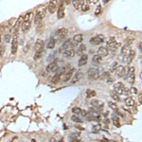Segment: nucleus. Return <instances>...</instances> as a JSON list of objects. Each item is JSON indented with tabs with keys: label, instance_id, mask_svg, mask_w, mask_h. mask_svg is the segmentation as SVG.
<instances>
[{
	"label": "nucleus",
	"instance_id": "obj_1",
	"mask_svg": "<svg viewBox=\"0 0 142 142\" xmlns=\"http://www.w3.org/2000/svg\"><path fill=\"white\" fill-rule=\"evenodd\" d=\"M46 16V8L45 7H42L41 9H39L37 12H36V14L34 16V23L36 25L40 24L41 21L44 19V17Z\"/></svg>",
	"mask_w": 142,
	"mask_h": 142
},
{
	"label": "nucleus",
	"instance_id": "obj_2",
	"mask_svg": "<svg viewBox=\"0 0 142 142\" xmlns=\"http://www.w3.org/2000/svg\"><path fill=\"white\" fill-rule=\"evenodd\" d=\"M84 117L91 121H99L100 118V115L97 111H89V112H86Z\"/></svg>",
	"mask_w": 142,
	"mask_h": 142
},
{
	"label": "nucleus",
	"instance_id": "obj_3",
	"mask_svg": "<svg viewBox=\"0 0 142 142\" xmlns=\"http://www.w3.org/2000/svg\"><path fill=\"white\" fill-rule=\"evenodd\" d=\"M119 46H120V44L118 42H117L114 37H110L107 41V44H106V47L108 48V50H112V51L116 50Z\"/></svg>",
	"mask_w": 142,
	"mask_h": 142
},
{
	"label": "nucleus",
	"instance_id": "obj_4",
	"mask_svg": "<svg viewBox=\"0 0 142 142\" xmlns=\"http://www.w3.org/2000/svg\"><path fill=\"white\" fill-rule=\"evenodd\" d=\"M68 33V30L65 29V28H61L59 29L57 31L55 32V35H54V39L57 41V40H63V38L66 37Z\"/></svg>",
	"mask_w": 142,
	"mask_h": 142
},
{
	"label": "nucleus",
	"instance_id": "obj_5",
	"mask_svg": "<svg viewBox=\"0 0 142 142\" xmlns=\"http://www.w3.org/2000/svg\"><path fill=\"white\" fill-rule=\"evenodd\" d=\"M99 70L98 68H95V67H92L90 69H88L87 71V75H88V78L89 80H98L99 78Z\"/></svg>",
	"mask_w": 142,
	"mask_h": 142
},
{
	"label": "nucleus",
	"instance_id": "obj_6",
	"mask_svg": "<svg viewBox=\"0 0 142 142\" xmlns=\"http://www.w3.org/2000/svg\"><path fill=\"white\" fill-rule=\"evenodd\" d=\"M125 80L129 82V84H134V83H135V80H136V74H135V67H134V66L129 67V72H128V74H127Z\"/></svg>",
	"mask_w": 142,
	"mask_h": 142
},
{
	"label": "nucleus",
	"instance_id": "obj_7",
	"mask_svg": "<svg viewBox=\"0 0 142 142\" xmlns=\"http://www.w3.org/2000/svg\"><path fill=\"white\" fill-rule=\"evenodd\" d=\"M18 47V31H14V36L12 41V54H16Z\"/></svg>",
	"mask_w": 142,
	"mask_h": 142
},
{
	"label": "nucleus",
	"instance_id": "obj_8",
	"mask_svg": "<svg viewBox=\"0 0 142 142\" xmlns=\"http://www.w3.org/2000/svg\"><path fill=\"white\" fill-rule=\"evenodd\" d=\"M125 89H126V87H125V85H124L121 81H118V82L115 83V85H114V90H115V92H117V94H119V95L124 94Z\"/></svg>",
	"mask_w": 142,
	"mask_h": 142
},
{
	"label": "nucleus",
	"instance_id": "obj_9",
	"mask_svg": "<svg viewBox=\"0 0 142 142\" xmlns=\"http://www.w3.org/2000/svg\"><path fill=\"white\" fill-rule=\"evenodd\" d=\"M104 36L102 35V34H99V35H96L94 37H92L91 39H90V43L92 44V45H99V44H101V43H103L104 42Z\"/></svg>",
	"mask_w": 142,
	"mask_h": 142
},
{
	"label": "nucleus",
	"instance_id": "obj_10",
	"mask_svg": "<svg viewBox=\"0 0 142 142\" xmlns=\"http://www.w3.org/2000/svg\"><path fill=\"white\" fill-rule=\"evenodd\" d=\"M75 68L74 67H72V68H70L68 71H66L65 73H63V77H62V80H63V82H66V81H68L69 80L71 79V77L73 76V74L75 73Z\"/></svg>",
	"mask_w": 142,
	"mask_h": 142
},
{
	"label": "nucleus",
	"instance_id": "obj_11",
	"mask_svg": "<svg viewBox=\"0 0 142 142\" xmlns=\"http://www.w3.org/2000/svg\"><path fill=\"white\" fill-rule=\"evenodd\" d=\"M59 68H60L59 62H53V63H50L47 65V72H48V73H53V72H56Z\"/></svg>",
	"mask_w": 142,
	"mask_h": 142
},
{
	"label": "nucleus",
	"instance_id": "obj_12",
	"mask_svg": "<svg viewBox=\"0 0 142 142\" xmlns=\"http://www.w3.org/2000/svg\"><path fill=\"white\" fill-rule=\"evenodd\" d=\"M82 40H83L82 34H76V35H74V37L71 39V46L73 47L78 46L80 43H81Z\"/></svg>",
	"mask_w": 142,
	"mask_h": 142
},
{
	"label": "nucleus",
	"instance_id": "obj_13",
	"mask_svg": "<svg viewBox=\"0 0 142 142\" xmlns=\"http://www.w3.org/2000/svg\"><path fill=\"white\" fill-rule=\"evenodd\" d=\"M57 7H58V1L57 0H50V2L48 3V6H47V10L50 13H53L56 12Z\"/></svg>",
	"mask_w": 142,
	"mask_h": 142
},
{
	"label": "nucleus",
	"instance_id": "obj_14",
	"mask_svg": "<svg viewBox=\"0 0 142 142\" xmlns=\"http://www.w3.org/2000/svg\"><path fill=\"white\" fill-rule=\"evenodd\" d=\"M91 104H92V106L94 107L95 109L98 111H101L103 109V107H104V103H103L102 101L99 100V99L92 100V101H91Z\"/></svg>",
	"mask_w": 142,
	"mask_h": 142
},
{
	"label": "nucleus",
	"instance_id": "obj_15",
	"mask_svg": "<svg viewBox=\"0 0 142 142\" xmlns=\"http://www.w3.org/2000/svg\"><path fill=\"white\" fill-rule=\"evenodd\" d=\"M57 17L59 19H62L64 17V3L62 0L59 4V8H58V12H57Z\"/></svg>",
	"mask_w": 142,
	"mask_h": 142
},
{
	"label": "nucleus",
	"instance_id": "obj_16",
	"mask_svg": "<svg viewBox=\"0 0 142 142\" xmlns=\"http://www.w3.org/2000/svg\"><path fill=\"white\" fill-rule=\"evenodd\" d=\"M69 47H73L71 46V39H68V40H66V41L63 42V45L59 48V52H60V53H63V52H64L67 48H69Z\"/></svg>",
	"mask_w": 142,
	"mask_h": 142
},
{
	"label": "nucleus",
	"instance_id": "obj_17",
	"mask_svg": "<svg viewBox=\"0 0 142 142\" xmlns=\"http://www.w3.org/2000/svg\"><path fill=\"white\" fill-rule=\"evenodd\" d=\"M31 20L30 21H23V23L21 24V30L24 33L28 32L31 30Z\"/></svg>",
	"mask_w": 142,
	"mask_h": 142
},
{
	"label": "nucleus",
	"instance_id": "obj_18",
	"mask_svg": "<svg viewBox=\"0 0 142 142\" xmlns=\"http://www.w3.org/2000/svg\"><path fill=\"white\" fill-rule=\"evenodd\" d=\"M44 46H45V42L41 39H38L35 44H34V50L35 51H40V50H43L44 49Z\"/></svg>",
	"mask_w": 142,
	"mask_h": 142
},
{
	"label": "nucleus",
	"instance_id": "obj_19",
	"mask_svg": "<svg viewBox=\"0 0 142 142\" xmlns=\"http://www.w3.org/2000/svg\"><path fill=\"white\" fill-rule=\"evenodd\" d=\"M75 54H76V52L74 50V47H69L63 52V56L65 58H72L75 56Z\"/></svg>",
	"mask_w": 142,
	"mask_h": 142
},
{
	"label": "nucleus",
	"instance_id": "obj_20",
	"mask_svg": "<svg viewBox=\"0 0 142 142\" xmlns=\"http://www.w3.org/2000/svg\"><path fill=\"white\" fill-rule=\"evenodd\" d=\"M82 77H83V72H82L81 70L77 71V72L75 73L73 79H72V83H76V82H78L79 80H80L82 79Z\"/></svg>",
	"mask_w": 142,
	"mask_h": 142
},
{
	"label": "nucleus",
	"instance_id": "obj_21",
	"mask_svg": "<svg viewBox=\"0 0 142 142\" xmlns=\"http://www.w3.org/2000/svg\"><path fill=\"white\" fill-rule=\"evenodd\" d=\"M108 53H109V50L106 47H100L98 50V54L100 57H105L108 55Z\"/></svg>",
	"mask_w": 142,
	"mask_h": 142
},
{
	"label": "nucleus",
	"instance_id": "obj_22",
	"mask_svg": "<svg viewBox=\"0 0 142 142\" xmlns=\"http://www.w3.org/2000/svg\"><path fill=\"white\" fill-rule=\"evenodd\" d=\"M87 62H88V56L86 54H82L80 56V58L79 62H78V65L79 66H83V65H85L87 63Z\"/></svg>",
	"mask_w": 142,
	"mask_h": 142
},
{
	"label": "nucleus",
	"instance_id": "obj_23",
	"mask_svg": "<svg viewBox=\"0 0 142 142\" xmlns=\"http://www.w3.org/2000/svg\"><path fill=\"white\" fill-rule=\"evenodd\" d=\"M130 51H131V47L129 45H124L123 47H121V52H120V54L122 55V56H124V57H128V55H129V53H130Z\"/></svg>",
	"mask_w": 142,
	"mask_h": 142
},
{
	"label": "nucleus",
	"instance_id": "obj_24",
	"mask_svg": "<svg viewBox=\"0 0 142 142\" xmlns=\"http://www.w3.org/2000/svg\"><path fill=\"white\" fill-rule=\"evenodd\" d=\"M89 3L87 0H80V11L86 12L89 10Z\"/></svg>",
	"mask_w": 142,
	"mask_h": 142
},
{
	"label": "nucleus",
	"instance_id": "obj_25",
	"mask_svg": "<svg viewBox=\"0 0 142 142\" xmlns=\"http://www.w3.org/2000/svg\"><path fill=\"white\" fill-rule=\"evenodd\" d=\"M135 57H136V51H135L134 49H131V51H130V53H129V55H128V57H127L126 63L130 64V63L134 61Z\"/></svg>",
	"mask_w": 142,
	"mask_h": 142
},
{
	"label": "nucleus",
	"instance_id": "obj_26",
	"mask_svg": "<svg viewBox=\"0 0 142 142\" xmlns=\"http://www.w3.org/2000/svg\"><path fill=\"white\" fill-rule=\"evenodd\" d=\"M86 50V46L85 45H80L79 47H78V49H77V51H76V54L77 55H79V56H81L82 54H84V51Z\"/></svg>",
	"mask_w": 142,
	"mask_h": 142
},
{
	"label": "nucleus",
	"instance_id": "obj_27",
	"mask_svg": "<svg viewBox=\"0 0 142 142\" xmlns=\"http://www.w3.org/2000/svg\"><path fill=\"white\" fill-rule=\"evenodd\" d=\"M124 102H125V104H126L127 106H129V107H133V106H135V104H136V101H135L131 97L126 98L125 100H124Z\"/></svg>",
	"mask_w": 142,
	"mask_h": 142
},
{
	"label": "nucleus",
	"instance_id": "obj_28",
	"mask_svg": "<svg viewBox=\"0 0 142 142\" xmlns=\"http://www.w3.org/2000/svg\"><path fill=\"white\" fill-rule=\"evenodd\" d=\"M100 62H101V57H100L99 54L95 55L94 57L92 58V63H94V64H99Z\"/></svg>",
	"mask_w": 142,
	"mask_h": 142
},
{
	"label": "nucleus",
	"instance_id": "obj_29",
	"mask_svg": "<svg viewBox=\"0 0 142 142\" xmlns=\"http://www.w3.org/2000/svg\"><path fill=\"white\" fill-rule=\"evenodd\" d=\"M123 65H118V67L116 69V76L117 78H121V73H122V70H123Z\"/></svg>",
	"mask_w": 142,
	"mask_h": 142
},
{
	"label": "nucleus",
	"instance_id": "obj_30",
	"mask_svg": "<svg viewBox=\"0 0 142 142\" xmlns=\"http://www.w3.org/2000/svg\"><path fill=\"white\" fill-rule=\"evenodd\" d=\"M43 54H44V49H43V50H40V51H35L34 60H35V61H37V60L41 59V58H42V56H43Z\"/></svg>",
	"mask_w": 142,
	"mask_h": 142
},
{
	"label": "nucleus",
	"instance_id": "obj_31",
	"mask_svg": "<svg viewBox=\"0 0 142 142\" xmlns=\"http://www.w3.org/2000/svg\"><path fill=\"white\" fill-rule=\"evenodd\" d=\"M72 4L76 10L80 11V0H72Z\"/></svg>",
	"mask_w": 142,
	"mask_h": 142
},
{
	"label": "nucleus",
	"instance_id": "obj_32",
	"mask_svg": "<svg viewBox=\"0 0 142 142\" xmlns=\"http://www.w3.org/2000/svg\"><path fill=\"white\" fill-rule=\"evenodd\" d=\"M55 45H56V40H55V39H52V40H50V41L47 43V47L48 49H53V48L55 47Z\"/></svg>",
	"mask_w": 142,
	"mask_h": 142
},
{
	"label": "nucleus",
	"instance_id": "obj_33",
	"mask_svg": "<svg viewBox=\"0 0 142 142\" xmlns=\"http://www.w3.org/2000/svg\"><path fill=\"white\" fill-rule=\"evenodd\" d=\"M32 17H33V13L31 12H27L24 17H23V21H30V20H32Z\"/></svg>",
	"mask_w": 142,
	"mask_h": 142
},
{
	"label": "nucleus",
	"instance_id": "obj_34",
	"mask_svg": "<svg viewBox=\"0 0 142 142\" xmlns=\"http://www.w3.org/2000/svg\"><path fill=\"white\" fill-rule=\"evenodd\" d=\"M111 98H112L115 101H119V100H120L119 94H117V92H111Z\"/></svg>",
	"mask_w": 142,
	"mask_h": 142
},
{
	"label": "nucleus",
	"instance_id": "obj_35",
	"mask_svg": "<svg viewBox=\"0 0 142 142\" xmlns=\"http://www.w3.org/2000/svg\"><path fill=\"white\" fill-rule=\"evenodd\" d=\"M59 80H61V76H60L59 74L56 73V74L53 76V78L51 79V82H52V83H58Z\"/></svg>",
	"mask_w": 142,
	"mask_h": 142
},
{
	"label": "nucleus",
	"instance_id": "obj_36",
	"mask_svg": "<svg viewBox=\"0 0 142 142\" xmlns=\"http://www.w3.org/2000/svg\"><path fill=\"white\" fill-rule=\"evenodd\" d=\"M22 16H20L17 20H16V23L15 25H14V31H18V28L21 26V21H22Z\"/></svg>",
	"mask_w": 142,
	"mask_h": 142
},
{
	"label": "nucleus",
	"instance_id": "obj_37",
	"mask_svg": "<svg viewBox=\"0 0 142 142\" xmlns=\"http://www.w3.org/2000/svg\"><path fill=\"white\" fill-rule=\"evenodd\" d=\"M128 72H129V65L128 66H124L123 67V70H122V73H121V78L125 79L127 74H128Z\"/></svg>",
	"mask_w": 142,
	"mask_h": 142
},
{
	"label": "nucleus",
	"instance_id": "obj_38",
	"mask_svg": "<svg viewBox=\"0 0 142 142\" xmlns=\"http://www.w3.org/2000/svg\"><path fill=\"white\" fill-rule=\"evenodd\" d=\"M86 96H87L88 98H93V97L96 96V91L91 90V89H88V90L86 91Z\"/></svg>",
	"mask_w": 142,
	"mask_h": 142
},
{
	"label": "nucleus",
	"instance_id": "obj_39",
	"mask_svg": "<svg viewBox=\"0 0 142 142\" xmlns=\"http://www.w3.org/2000/svg\"><path fill=\"white\" fill-rule=\"evenodd\" d=\"M118 67V63L117 62H114V63L111 64V67H110V71L113 72V71H116V69Z\"/></svg>",
	"mask_w": 142,
	"mask_h": 142
},
{
	"label": "nucleus",
	"instance_id": "obj_40",
	"mask_svg": "<svg viewBox=\"0 0 142 142\" xmlns=\"http://www.w3.org/2000/svg\"><path fill=\"white\" fill-rule=\"evenodd\" d=\"M108 105H109V107H110L111 109H113L114 111H117V105L115 103V102H112V101H110V102H108Z\"/></svg>",
	"mask_w": 142,
	"mask_h": 142
},
{
	"label": "nucleus",
	"instance_id": "obj_41",
	"mask_svg": "<svg viewBox=\"0 0 142 142\" xmlns=\"http://www.w3.org/2000/svg\"><path fill=\"white\" fill-rule=\"evenodd\" d=\"M113 122L117 127H120V123H119V118L117 117H113Z\"/></svg>",
	"mask_w": 142,
	"mask_h": 142
},
{
	"label": "nucleus",
	"instance_id": "obj_42",
	"mask_svg": "<svg viewBox=\"0 0 142 142\" xmlns=\"http://www.w3.org/2000/svg\"><path fill=\"white\" fill-rule=\"evenodd\" d=\"M71 119H72V120H73L74 122H79V123H80V122L82 121V120H81V119L79 117H77V116H75V115L71 117Z\"/></svg>",
	"mask_w": 142,
	"mask_h": 142
},
{
	"label": "nucleus",
	"instance_id": "obj_43",
	"mask_svg": "<svg viewBox=\"0 0 142 142\" xmlns=\"http://www.w3.org/2000/svg\"><path fill=\"white\" fill-rule=\"evenodd\" d=\"M81 109L80 108V107H73L72 108V112L74 113V114H76V115H78V114H80L81 113Z\"/></svg>",
	"mask_w": 142,
	"mask_h": 142
},
{
	"label": "nucleus",
	"instance_id": "obj_44",
	"mask_svg": "<svg viewBox=\"0 0 142 142\" xmlns=\"http://www.w3.org/2000/svg\"><path fill=\"white\" fill-rule=\"evenodd\" d=\"M134 41H135V39L133 37H128L126 40H125V45H129L130 46Z\"/></svg>",
	"mask_w": 142,
	"mask_h": 142
},
{
	"label": "nucleus",
	"instance_id": "obj_45",
	"mask_svg": "<svg viewBox=\"0 0 142 142\" xmlns=\"http://www.w3.org/2000/svg\"><path fill=\"white\" fill-rule=\"evenodd\" d=\"M101 6L100 5H99L98 7H97V9H96V11H95V14L96 15H99L100 13H101Z\"/></svg>",
	"mask_w": 142,
	"mask_h": 142
},
{
	"label": "nucleus",
	"instance_id": "obj_46",
	"mask_svg": "<svg viewBox=\"0 0 142 142\" xmlns=\"http://www.w3.org/2000/svg\"><path fill=\"white\" fill-rule=\"evenodd\" d=\"M11 38H12V35L10 33H6L5 34V42L6 43H9L10 40H11Z\"/></svg>",
	"mask_w": 142,
	"mask_h": 142
},
{
	"label": "nucleus",
	"instance_id": "obj_47",
	"mask_svg": "<svg viewBox=\"0 0 142 142\" xmlns=\"http://www.w3.org/2000/svg\"><path fill=\"white\" fill-rule=\"evenodd\" d=\"M5 53V47L4 46H0V57H2Z\"/></svg>",
	"mask_w": 142,
	"mask_h": 142
},
{
	"label": "nucleus",
	"instance_id": "obj_48",
	"mask_svg": "<svg viewBox=\"0 0 142 142\" xmlns=\"http://www.w3.org/2000/svg\"><path fill=\"white\" fill-rule=\"evenodd\" d=\"M130 93H132V94H136V93H137V89H136V87H131V88H130Z\"/></svg>",
	"mask_w": 142,
	"mask_h": 142
},
{
	"label": "nucleus",
	"instance_id": "obj_49",
	"mask_svg": "<svg viewBox=\"0 0 142 142\" xmlns=\"http://www.w3.org/2000/svg\"><path fill=\"white\" fill-rule=\"evenodd\" d=\"M89 1V3H91V4H98L99 3V0H88Z\"/></svg>",
	"mask_w": 142,
	"mask_h": 142
},
{
	"label": "nucleus",
	"instance_id": "obj_50",
	"mask_svg": "<svg viewBox=\"0 0 142 142\" xmlns=\"http://www.w3.org/2000/svg\"><path fill=\"white\" fill-rule=\"evenodd\" d=\"M138 48L142 51V42H139V43H138Z\"/></svg>",
	"mask_w": 142,
	"mask_h": 142
}]
</instances>
